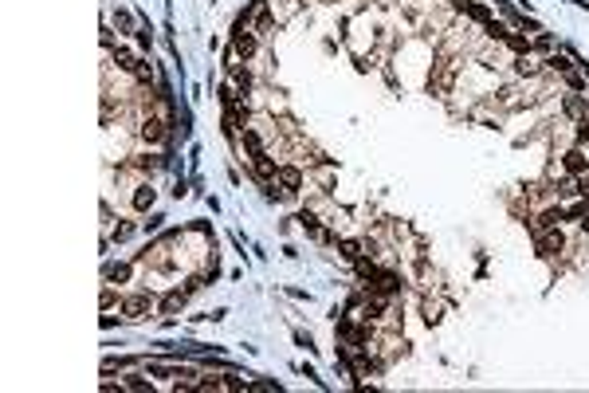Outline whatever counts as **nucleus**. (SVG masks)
I'll list each match as a JSON object with an SVG mask.
<instances>
[{
    "label": "nucleus",
    "instance_id": "1",
    "mask_svg": "<svg viewBox=\"0 0 589 393\" xmlns=\"http://www.w3.org/2000/svg\"><path fill=\"white\" fill-rule=\"evenodd\" d=\"M122 311H126V318H142L149 311V299L146 295H130V299L122 303Z\"/></svg>",
    "mask_w": 589,
    "mask_h": 393
},
{
    "label": "nucleus",
    "instance_id": "8",
    "mask_svg": "<svg viewBox=\"0 0 589 393\" xmlns=\"http://www.w3.org/2000/svg\"><path fill=\"white\" fill-rule=\"evenodd\" d=\"M558 220H562V209H550V212H542V216H538V228H554Z\"/></svg>",
    "mask_w": 589,
    "mask_h": 393
},
{
    "label": "nucleus",
    "instance_id": "9",
    "mask_svg": "<svg viewBox=\"0 0 589 393\" xmlns=\"http://www.w3.org/2000/svg\"><path fill=\"white\" fill-rule=\"evenodd\" d=\"M106 275H110V279H130V268L118 264V268H106Z\"/></svg>",
    "mask_w": 589,
    "mask_h": 393
},
{
    "label": "nucleus",
    "instance_id": "10",
    "mask_svg": "<svg viewBox=\"0 0 589 393\" xmlns=\"http://www.w3.org/2000/svg\"><path fill=\"white\" fill-rule=\"evenodd\" d=\"M464 8H468L475 20H487V8H483V4H464Z\"/></svg>",
    "mask_w": 589,
    "mask_h": 393
},
{
    "label": "nucleus",
    "instance_id": "3",
    "mask_svg": "<svg viewBox=\"0 0 589 393\" xmlns=\"http://www.w3.org/2000/svg\"><path fill=\"white\" fill-rule=\"evenodd\" d=\"M566 169H570V173H585V169H589V157H585L581 150H570V153H566Z\"/></svg>",
    "mask_w": 589,
    "mask_h": 393
},
{
    "label": "nucleus",
    "instance_id": "5",
    "mask_svg": "<svg viewBox=\"0 0 589 393\" xmlns=\"http://www.w3.org/2000/svg\"><path fill=\"white\" fill-rule=\"evenodd\" d=\"M142 138H146V142H161V138H165V126H161L157 118H146V126H142Z\"/></svg>",
    "mask_w": 589,
    "mask_h": 393
},
{
    "label": "nucleus",
    "instance_id": "11",
    "mask_svg": "<svg viewBox=\"0 0 589 393\" xmlns=\"http://www.w3.org/2000/svg\"><path fill=\"white\" fill-rule=\"evenodd\" d=\"M550 67H554V71H570V59H562V55H554V59H550Z\"/></svg>",
    "mask_w": 589,
    "mask_h": 393
},
{
    "label": "nucleus",
    "instance_id": "6",
    "mask_svg": "<svg viewBox=\"0 0 589 393\" xmlns=\"http://www.w3.org/2000/svg\"><path fill=\"white\" fill-rule=\"evenodd\" d=\"M149 205H153V189H149V185H142V189L134 193V209H149Z\"/></svg>",
    "mask_w": 589,
    "mask_h": 393
},
{
    "label": "nucleus",
    "instance_id": "4",
    "mask_svg": "<svg viewBox=\"0 0 589 393\" xmlns=\"http://www.w3.org/2000/svg\"><path fill=\"white\" fill-rule=\"evenodd\" d=\"M538 252H542V256H554V252H562V232H550V236H542V240H538Z\"/></svg>",
    "mask_w": 589,
    "mask_h": 393
},
{
    "label": "nucleus",
    "instance_id": "12",
    "mask_svg": "<svg viewBox=\"0 0 589 393\" xmlns=\"http://www.w3.org/2000/svg\"><path fill=\"white\" fill-rule=\"evenodd\" d=\"M581 138H589V118H585V122H581Z\"/></svg>",
    "mask_w": 589,
    "mask_h": 393
},
{
    "label": "nucleus",
    "instance_id": "7",
    "mask_svg": "<svg viewBox=\"0 0 589 393\" xmlns=\"http://www.w3.org/2000/svg\"><path fill=\"white\" fill-rule=\"evenodd\" d=\"M279 181L287 185V189H299V181H303V177H299V169L287 166V169H279Z\"/></svg>",
    "mask_w": 589,
    "mask_h": 393
},
{
    "label": "nucleus",
    "instance_id": "2",
    "mask_svg": "<svg viewBox=\"0 0 589 393\" xmlns=\"http://www.w3.org/2000/svg\"><path fill=\"white\" fill-rule=\"evenodd\" d=\"M232 51H236V55H251V51H255V36H248V31L240 28L232 36Z\"/></svg>",
    "mask_w": 589,
    "mask_h": 393
}]
</instances>
